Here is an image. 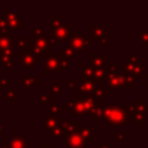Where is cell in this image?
Returning <instances> with one entry per match:
<instances>
[{
  "instance_id": "1",
  "label": "cell",
  "mask_w": 148,
  "mask_h": 148,
  "mask_svg": "<svg viewBox=\"0 0 148 148\" xmlns=\"http://www.w3.org/2000/svg\"><path fill=\"white\" fill-rule=\"evenodd\" d=\"M104 119L112 125H127V113L123 106L118 105H103Z\"/></svg>"
},
{
  "instance_id": "2",
  "label": "cell",
  "mask_w": 148,
  "mask_h": 148,
  "mask_svg": "<svg viewBox=\"0 0 148 148\" xmlns=\"http://www.w3.org/2000/svg\"><path fill=\"white\" fill-rule=\"evenodd\" d=\"M67 43L71 47H73L75 50V52H87L88 47L84 44V37L76 31H71L68 38H67Z\"/></svg>"
},
{
  "instance_id": "3",
  "label": "cell",
  "mask_w": 148,
  "mask_h": 148,
  "mask_svg": "<svg viewBox=\"0 0 148 148\" xmlns=\"http://www.w3.org/2000/svg\"><path fill=\"white\" fill-rule=\"evenodd\" d=\"M102 80H97V79H82L81 80V83H79L76 90L83 92V94H87V95H91L95 89L97 87H102Z\"/></svg>"
},
{
  "instance_id": "4",
  "label": "cell",
  "mask_w": 148,
  "mask_h": 148,
  "mask_svg": "<svg viewBox=\"0 0 148 148\" xmlns=\"http://www.w3.org/2000/svg\"><path fill=\"white\" fill-rule=\"evenodd\" d=\"M65 142H66V148H80V147H84L87 143L84 138L77 132H73L66 135Z\"/></svg>"
},
{
  "instance_id": "5",
  "label": "cell",
  "mask_w": 148,
  "mask_h": 148,
  "mask_svg": "<svg viewBox=\"0 0 148 148\" xmlns=\"http://www.w3.org/2000/svg\"><path fill=\"white\" fill-rule=\"evenodd\" d=\"M71 31H72L71 27L67 25L66 22H62L59 27L52 28V37H53L56 40L64 42V40H67V38H68Z\"/></svg>"
},
{
  "instance_id": "6",
  "label": "cell",
  "mask_w": 148,
  "mask_h": 148,
  "mask_svg": "<svg viewBox=\"0 0 148 148\" xmlns=\"http://www.w3.org/2000/svg\"><path fill=\"white\" fill-rule=\"evenodd\" d=\"M106 77L109 79L110 88H127L128 83L126 82V77L119 73H106Z\"/></svg>"
},
{
  "instance_id": "7",
  "label": "cell",
  "mask_w": 148,
  "mask_h": 148,
  "mask_svg": "<svg viewBox=\"0 0 148 148\" xmlns=\"http://www.w3.org/2000/svg\"><path fill=\"white\" fill-rule=\"evenodd\" d=\"M9 147L10 148H29V141L27 136H20L18 133L15 131L13 132V136L8 138Z\"/></svg>"
},
{
  "instance_id": "8",
  "label": "cell",
  "mask_w": 148,
  "mask_h": 148,
  "mask_svg": "<svg viewBox=\"0 0 148 148\" xmlns=\"http://www.w3.org/2000/svg\"><path fill=\"white\" fill-rule=\"evenodd\" d=\"M44 71L45 73H59L61 71L58 59L56 58L54 54H51L49 58L44 60Z\"/></svg>"
},
{
  "instance_id": "9",
  "label": "cell",
  "mask_w": 148,
  "mask_h": 148,
  "mask_svg": "<svg viewBox=\"0 0 148 148\" xmlns=\"http://www.w3.org/2000/svg\"><path fill=\"white\" fill-rule=\"evenodd\" d=\"M17 82H18L20 84H22L25 89H30V90H31V89L35 88L36 84H38V83L40 82V80L37 79V77H35V76H32L31 74L25 73V74H23V76H22L21 79L17 80Z\"/></svg>"
},
{
  "instance_id": "10",
  "label": "cell",
  "mask_w": 148,
  "mask_h": 148,
  "mask_svg": "<svg viewBox=\"0 0 148 148\" xmlns=\"http://www.w3.org/2000/svg\"><path fill=\"white\" fill-rule=\"evenodd\" d=\"M28 52H30L31 54H34L35 57H37V58H44V59H46V58H49L50 56H51V52H50V50H43V49H40V47H38L34 42H30L29 43V45H28Z\"/></svg>"
},
{
  "instance_id": "11",
  "label": "cell",
  "mask_w": 148,
  "mask_h": 148,
  "mask_svg": "<svg viewBox=\"0 0 148 148\" xmlns=\"http://www.w3.org/2000/svg\"><path fill=\"white\" fill-rule=\"evenodd\" d=\"M21 62L25 66V67H30V68H34L36 64L39 62V58L35 57L34 54H31L30 52H23L18 56Z\"/></svg>"
},
{
  "instance_id": "12",
  "label": "cell",
  "mask_w": 148,
  "mask_h": 148,
  "mask_svg": "<svg viewBox=\"0 0 148 148\" xmlns=\"http://www.w3.org/2000/svg\"><path fill=\"white\" fill-rule=\"evenodd\" d=\"M91 60H92V64L96 67L106 69V67H108V59L104 58L101 52H94L91 54Z\"/></svg>"
},
{
  "instance_id": "13",
  "label": "cell",
  "mask_w": 148,
  "mask_h": 148,
  "mask_svg": "<svg viewBox=\"0 0 148 148\" xmlns=\"http://www.w3.org/2000/svg\"><path fill=\"white\" fill-rule=\"evenodd\" d=\"M61 121H60V117L56 116V114H50V116H45V128L46 130H52L56 128L58 126H60Z\"/></svg>"
},
{
  "instance_id": "14",
  "label": "cell",
  "mask_w": 148,
  "mask_h": 148,
  "mask_svg": "<svg viewBox=\"0 0 148 148\" xmlns=\"http://www.w3.org/2000/svg\"><path fill=\"white\" fill-rule=\"evenodd\" d=\"M23 23H24L23 16H22V15H17V16L14 17L13 20L7 21V28H8V30H10V31H16V29H17L18 27H22Z\"/></svg>"
},
{
  "instance_id": "15",
  "label": "cell",
  "mask_w": 148,
  "mask_h": 148,
  "mask_svg": "<svg viewBox=\"0 0 148 148\" xmlns=\"http://www.w3.org/2000/svg\"><path fill=\"white\" fill-rule=\"evenodd\" d=\"M60 127H61L62 131H64V138H65L66 135H68V134L75 132L77 125H76V121H75V120H69V121H62V123L60 124Z\"/></svg>"
},
{
  "instance_id": "16",
  "label": "cell",
  "mask_w": 148,
  "mask_h": 148,
  "mask_svg": "<svg viewBox=\"0 0 148 148\" xmlns=\"http://www.w3.org/2000/svg\"><path fill=\"white\" fill-rule=\"evenodd\" d=\"M75 132H77L79 134H81L86 142H90L91 141V134H92V128L90 126H77Z\"/></svg>"
},
{
  "instance_id": "17",
  "label": "cell",
  "mask_w": 148,
  "mask_h": 148,
  "mask_svg": "<svg viewBox=\"0 0 148 148\" xmlns=\"http://www.w3.org/2000/svg\"><path fill=\"white\" fill-rule=\"evenodd\" d=\"M94 66L87 62L81 64V74L83 79H92L94 77Z\"/></svg>"
},
{
  "instance_id": "18",
  "label": "cell",
  "mask_w": 148,
  "mask_h": 148,
  "mask_svg": "<svg viewBox=\"0 0 148 148\" xmlns=\"http://www.w3.org/2000/svg\"><path fill=\"white\" fill-rule=\"evenodd\" d=\"M2 98L5 101H15L18 98V89H5L2 91Z\"/></svg>"
},
{
  "instance_id": "19",
  "label": "cell",
  "mask_w": 148,
  "mask_h": 148,
  "mask_svg": "<svg viewBox=\"0 0 148 148\" xmlns=\"http://www.w3.org/2000/svg\"><path fill=\"white\" fill-rule=\"evenodd\" d=\"M91 118L92 120H102L104 119V108L103 105H96L91 111Z\"/></svg>"
},
{
  "instance_id": "20",
  "label": "cell",
  "mask_w": 148,
  "mask_h": 148,
  "mask_svg": "<svg viewBox=\"0 0 148 148\" xmlns=\"http://www.w3.org/2000/svg\"><path fill=\"white\" fill-rule=\"evenodd\" d=\"M29 43H30L29 37H28V36H24V37L18 38L17 40H14V42H13L12 47H13V46H15V47H17V50H24L25 47H28Z\"/></svg>"
},
{
  "instance_id": "21",
  "label": "cell",
  "mask_w": 148,
  "mask_h": 148,
  "mask_svg": "<svg viewBox=\"0 0 148 148\" xmlns=\"http://www.w3.org/2000/svg\"><path fill=\"white\" fill-rule=\"evenodd\" d=\"M54 56H56V58L58 59V62H59V66H60V68H68V67H71V61H69V58H67V57H65L64 54H61L60 52H56V53H53Z\"/></svg>"
},
{
  "instance_id": "22",
  "label": "cell",
  "mask_w": 148,
  "mask_h": 148,
  "mask_svg": "<svg viewBox=\"0 0 148 148\" xmlns=\"http://www.w3.org/2000/svg\"><path fill=\"white\" fill-rule=\"evenodd\" d=\"M91 32L97 38L106 37V35H108V27H104V25L103 27H92L91 28Z\"/></svg>"
},
{
  "instance_id": "23",
  "label": "cell",
  "mask_w": 148,
  "mask_h": 148,
  "mask_svg": "<svg viewBox=\"0 0 148 148\" xmlns=\"http://www.w3.org/2000/svg\"><path fill=\"white\" fill-rule=\"evenodd\" d=\"M72 113L76 114V116H81V114H86L87 116V110H86L83 103L80 102V101H76V104H75L74 109L72 110Z\"/></svg>"
},
{
  "instance_id": "24",
  "label": "cell",
  "mask_w": 148,
  "mask_h": 148,
  "mask_svg": "<svg viewBox=\"0 0 148 148\" xmlns=\"http://www.w3.org/2000/svg\"><path fill=\"white\" fill-rule=\"evenodd\" d=\"M14 42L13 36H0V49L12 47Z\"/></svg>"
},
{
  "instance_id": "25",
  "label": "cell",
  "mask_w": 148,
  "mask_h": 148,
  "mask_svg": "<svg viewBox=\"0 0 148 148\" xmlns=\"http://www.w3.org/2000/svg\"><path fill=\"white\" fill-rule=\"evenodd\" d=\"M13 82H14V80L12 77H9L7 73H3L2 77H0V89H3V90L7 89V87L9 84H12Z\"/></svg>"
},
{
  "instance_id": "26",
  "label": "cell",
  "mask_w": 148,
  "mask_h": 148,
  "mask_svg": "<svg viewBox=\"0 0 148 148\" xmlns=\"http://www.w3.org/2000/svg\"><path fill=\"white\" fill-rule=\"evenodd\" d=\"M50 135H51L52 138H54L56 141L59 142V141L61 140V138H64V131H62V128H61L60 126H58V127L52 128V130L50 131Z\"/></svg>"
},
{
  "instance_id": "27",
  "label": "cell",
  "mask_w": 148,
  "mask_h": 148,
  "mask_svg": "<svg viewBox=\"0 0 148 148\" xmlns=\"http://www.w3.org/2000/svg\"><path fill=\"white\" fill-rule=\"evenodd\" d=\"M59 52H60L61 54H64L65 57H67V58H71V57H75V54H76L75 50H74L73 47H71L69 45H67V46H61Z\"/></svg>"
},
{
  "instance_id": "28",
  "label": "cell",
  "mask_w": 148,
  "mask_h": 148,
  "mask_svg": "<svg viewBox=\"0 0 148 148\" xmlns=\"http://www.w3.org/2000/svg\"><path fill=\"white\" fill-rule=\"evenodd\" d=\"M0 62H1L6 68H13V66H14L13 57H8V56H2V54H0Z\"/></svg>"
},
{
  "instance_id": "29",
  "label": "cell",
  "mask_w": 148,
  "mask_h": 148,
  "mask_svg": "<svg viewBox=\"0 0 148 148\" xmlns=\"http://www.w3.org/2000/svg\"><path fill=\"white\" fill-rule=\"evenodd\" d=\"M34 43H35L38 47H40V49H43V50H50V45H49V43H47L46 38H44V37L35 38Z\"/></svg>"
},
{
  "instance_id": "30",
  "label": "cell",
  "mask_w": 148,
  "mask_h": 148,
  "mask_svg": "<svg viewBox=\"0 0 148 148\" xmlns=\"http://www.w3.org/2000/svg\"><path fill=\"white\" fill-rule=\"evenodd\" d=\"M108 94V90L106 89H104V88H102V87H97L96 89H95V91L91 94V96L95 98V101L96 99H102L105 95Z\"/></svg>"
},
{
  "instance_id": "31",
  "label": "cell",
  "mask_w": 148,
  "mask_h": 148,
  "mask_svg": "<svg viewBox=\"0 0 148 148\" xmlns=\"http://www.w3.org/2000/svg\"><path fill=\"white\" fill-rule=\"evenodd\" d=\"M106 77V69L104 68H99V67H95L94 68V79H97V80H102Z\"/></svg>"
},
{
  "instance_id": "32",
  "label": "cell",
  "mask_w": 148,
  "mask_h": 148,
  "mask_svg": "<svg viewBox=\"0 0 148 148\" xmlns=\"http://www.w3.org/2000/svg\"><path fill=\"white\" fill-rule=\"evenodd\" d=\"M39 103L43 104V105H52V104H56V101L53 98H51L50 95L42 94L39 96Z\"/></svg>"
},
{
  "instance_id": "33",
  "label": "cell",
  "mask_w": 148,
  "mask_h": 148,
  "mask_svg": "<svg viewBox=\"0 0 148 148\" xmlns=\"http://www.w3.org/2000/svg\"><path fill=\"white\" fill-rule=\"evenodd\" d=\"M18 14V12L16 10H3L2 12V17L6 18V21H9V20H13L14 17H16Z\"/></svg>"
},
{
  "instance_id": "34",
  "label": "cell",
  "mask_w": 148,
  "mask_h": 148,
  "mask_svg": "<svg viewBox=\"0 0 148 148\" xmlns=\"http://www.w3.org/2000/svg\"><path fill=\"white\" fill-rule=\"evenodd\" d=\"M61 23H62V21H61V18H60V17H58V16H54V15L50 16V24L52 25V28L59 27Z\"/></svg>"
},
{
  "instance_id": "35",
  "label": "cell",
  "mask_w": 148,
  "mask_h": 148,
  "mask_svg": "<svg viewBox=\"0 0 148 148\" xmlns=\"http://www.w3.org/2000/svg\"><path fill=\"white\" fill-rule=\"evenodd\" d=\"M65 83H66L67 88H71V89H75V88H76V80L73 79V77H67V79H65Z\"/></svg>"
},
{
  "instance_id": "36",
  "label": "cell",
  "mask_w": 148,
  "mask_h": 148,
  "mask_svg": "<svg viewBox=\"0 0 148 148\" xmlns=\"http://www.w3.org/2000/svg\"><path fill=\"white\" fill-rule=\"evenodd\" d=\"M61 92V88L59 84H52L50 86V94L51 95H59Z\"/></svg>"
},
{
  "instance_id": "37",
  "label": "cell",
  "mask_w": 148,
  "mask_h": 148,
  "mask_svg": "<svg viewBox=\"0 0 148 148\" xmlns=\"http://www.w3.org/2000/svg\"><path fill=\"white\" fill-rule=\"evenodd\" d=\"M0 54H2V56H8V57H13V56H14V50H13V47L0 49Z\"/></svg>"
},
{
  "instance_id": "38",
  "label": "cell",
  "mask_w": 148,
  "mask_h": 148,
  "mask_svg": "<svg viewBox=\"0 0 148 148\" xmlns=\"http://www.w3.org/2000/svg\"><path fill=\"white\" fill-rule=\"evenodd\" d=\"M43 34H44V28L43 27H35L34 29V36L35 38H38V37H43Z\"/></svg>"
},
{
  "instance_id": "39",
  "label": "cell",
  "mask_w": 148,
  "mask_h": 148,
  "mask_svg": "<svg viewBox=\"0 0 148 148\" xmlns=\"http://www.w3.org/2000/svg\"><path fill=\"white\" fill-rule=\"evenodd\" d=\"M50 111H51V114L59 116V113H60V106L58 104H52V105H50Z\"/></svg>"
},
{
  "instance_id": "40",
  "label": "cell",
  "mask_w": 148,
  "mask_h": 148,
  "mask_svg": "<svg viewBox=\"0 0 148 148\" xmlns=\"http://www.w3.org/2000/svg\"><path fill=\"white\" fill-rule=\"evenodd\" d=\"M75 104H76V99H68L67 103H66V106H67V109L73 110L74 106H75Z\"/></svg>"
},
{
  "instance_id": "41",
  "label": "cell",
  "mask_w": 148,
  "mask_h": 148,
  "mask_svg": "<svg viewBox=\"0 0 148 148\" xmlns=\"http://www.w3.org/2000/svg\"><path fill=\"white\" fill-rule=\"evenodd\" d=\"M109 67V73H117V68H118V64H112V65H110V66H108Z\"/></svg>"
},
{
  "instance_id": "42",
  "label": "cell",
  "mask_w": 148,
  "mask_h": 148,
  "mask_svg": "<svg viewBox=\"0 0 148 148\" xmlns=\"http://www.w3.org/2000/svg\"><path fill=\"white\" fill-rule=\"evenodd\" d=\"M123 138H124V134H123V132H120L118 135L113 136V141L114 142H120V141H123Z\"/></svg>"
},
{
  "instance_id": "43",
  "label": "cell",
  "mask_w": 148,
  "mask_h": 148,
  "mask_svg": "<svg viewBox=\"0 0 148 148\" xmlns=\"http://www.w3.org/2000/svg\"><path fill=\"white\" fill-rule=\"evenodd\" d=\"M1 28H7V21H6V18L5 17H0V29Z\"/></svg>"
},
{
  "instance_id": "44",
  "label": "cell",
  "mask_w": 148,
  "mask_h": 148,
  "mask_svg": "<svg viewBox=\"0 0 148 148\" xmlns=\"http://www.w3.org/2000/svg\"><path fill=\"white\" fill-rule=\"evenodd\" d=\"M84 44H86L87 47H89V46L91 45V37H90V36L84 37Z\"/></svg>"
},
{
  "instance_id": "45",
  "label": "cell",
  "mask_w": 148,
  "mask_h": 148,
  "mask_svg": "<svg viewBox=\"0 0 148 148\" xmlns=\"http://www.w3.org/2000/svg\"><path fill=\"white\" fill-rule=\"evenodd\" d=\"M46 40H47V43H49L50 47H51V46H53V45L56 44V42H57V40H56L53 37H49V38H46Z\"/></svg>"
},
{
  "instance_id": "46",
  "label": "cell",
  "mask_w": 148,
  "mask_h": 148,
  "mask_svg": "<svg viewBox=\"0 0 148 148\" xmlns=\"http://www.w3.org/2000/svg\"><path fill=\"white\" fill-rule=\"evenodd\" d=\"M138 58H139V53H132V54H130V62L133 61V60L135 61Z\"/></svg>"
},
{
  "instance_id": "47",
  "label": "cell",
  "mask_w": 148,
  "mask_h": 148,
  "mask_svg": "<svg viewBox=\"0 0 148 148\" xmlns=\"http://www.w3.org/2000/svg\"><path fill=\"white\" fill-rule=\"evenodd\" d=\"M0 36H8V28H1L0 29Z\"/></svg>"
},
{
  "instance_id": "48",
  "label": "cell",
  "mask_w": 148,
  "mask_h": 148,
  "mask_svg": "<svg viewBox=\"0 0 148 148\" xmlns=\"http://www.w3.org/2000/svg\"><path fill=\"white\" fill-rule=\"evenodd\" d=\"M97 148H110V146L106 145V143H104V142L98 141V142H97Z\"/></svg>"
},
{
  "instance_id": "49",
  "label": "cell",
  "mask_w": 148,
  "mask_h": 148,
  "mask_svg": "<svg viewBox=\"0 0 148 148\" xmlns=\"http://www.w3.org/2000/svg\"><path fill=\"white\" fill-rule=\"evenodd\" d=\"M97 39H98V42L103 43L104 45H106V44H108V38H106V37H99V38H97Z\"/></svg>"
},
{
  "instance_id": "50",
  "label": "cell",
  "mask_w": 148,
  "mask_h": 148,
  "mask_svg": "<svg viewBox=\"0 0 148 148\" xmlns=\"http://www.w3.org/2000/svg\"><path fill=\"white\" fill-rule=\"evenodd\" d=\"M1 148H10L9 147V142L8 141H3L2 145H1Z\"/></svg>"
},
{
  "instance_id": "51",
  "label": "cell",
  "mask_w": 148,
  "mask_h": 148,
  "mask_svg": "<svg viewBox=\"0 0 148 148\" xmlns=\"http://www.w3.org/2000/svg\"><path fill=\"white\" fill-rule=\"evenodd\" d=\"M2 134H3V128H2V123L0 121V138L2 136Z\"/></svg>"
},
{
  "instance_id": "52",
  "label": "cell",
  "mask_w": 148,
  "mask_h": 148,
  "mask_svg": "<svg viewBox=\"0 0 148 148\" xmlns=\"http://www.w3.org/2000/svg\"><path fill=\"white\" fill-rule=\"evenodd\" d=\"M29 148H42V147H29ZM49 148H54V147L51 146V147H49Z\"/></svg>"
},
{
  "instance_id": "53",
  "label": "cell",
  "mask_w": 148,
  "mask_h": 148,
  "mask_svg": "<svg viewBox=\"0 0 148 148\" xmlns=\"http://www.w3.org/2000/svg\"><path fill=\"white\" fill-rule=\"evenodd\" d=\"M80 148H86V146H84V147H80Z\"/></svg>"
}]
</instances>
